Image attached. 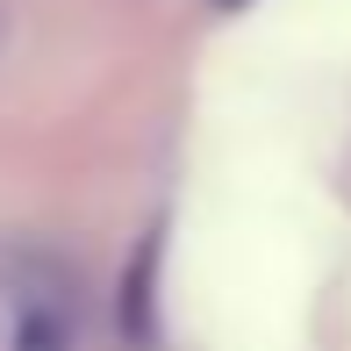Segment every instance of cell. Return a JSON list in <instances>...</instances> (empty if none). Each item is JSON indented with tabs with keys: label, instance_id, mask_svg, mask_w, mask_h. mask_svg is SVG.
<instances>
[{
	"label": "cell",
	"instance_id": "cell-1",
	"mask_svg": "<svg viewBox=\"0 0 351 351\" xmlns=\"http://www.w3.org/2000/svg\"><path fill=\"white\" fill-rule=\"evenodd\" d=\"M215 8H244V0H215Z\"/></svg>",
	"mask_w": 351,
	"mask_h": 351
}]
</instances>
